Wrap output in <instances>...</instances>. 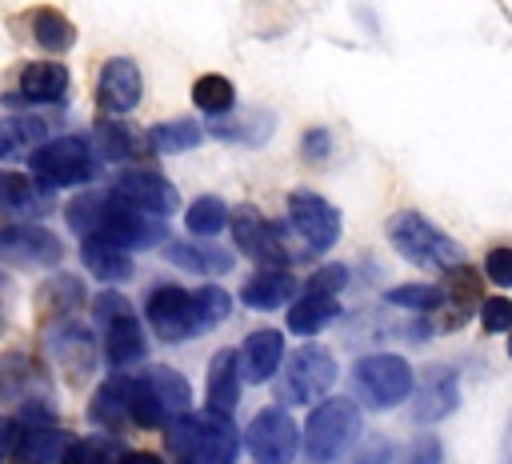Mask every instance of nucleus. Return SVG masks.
Returning a JSON list of instances; mask_svg holds the SVG:
<instances>
[{
	"instance_id": "nucleus-31",
	"label": "nucleus",
	"mask_w": 512,
	"mask_h": 464,
	"mask_svg": "<svg viewBox=\"0 0 512 464\" xmlns=\"http://www.w3.org/2000/svg\"><path fill=\"white\" fill-rule=\"evenodd\" d=\"M32 36H36V44L48 48V52H68V48L76 44V28H72L60 12H52V8H36V12H32Z\"/></svg>"
},
{
	"instance_id": "nucleus-43",
	"label": "nucleus",
	"mask_w": 512,
	"mask_h": 464,
	"mask_svg": "<svg viewBox=\"0 0 512 464\" xmlns=\"http://www.w3.org/2000/svg\"><path fill=\"white\" fill-rule=\"evenodd\" d=\"M408 464H440V440L436 436H416L408 448Z\"/></svg>"
},
{
	"instance_id": "nucleus-46",
	"label": "nucleus",
	"mask_w": 512,
	"mask_h": 464,
	"mask_svg": "<svg viewBox=\"0 0 512 464\" xmlns=\"http://www.w3.org/2000/svg\"><path fill=\"white\" fill-rule=\"evenodd\" d=\"M116 464H164L156 452H124Z\"/></svg>"
},
{
	"instance_id": "nucleus-45",
	"label": "nucleus",
	"mask_w": 512,
	"mask_h": 464,
	"mask_svg": "<svg viewBox=\"0 0 512 464\" xmlns=\"http://www.w3.org/2000/svg\"><path fill=\"white\" fill-rule=\"evenodd\" d=\"M324 152H328V132H308L304 156H324Z\"/></svg>"
},
{
	"instance_id": "nucleus-26",
	"label": "nucleus",
	"mask_w": 512,
	"mask_h": 464,
	"mask_svg": "<svg viewBox=\"0 0 512 464\" xmlns=\"http://www.w3.org/2000/svg\"><path fill=\"white\" fill-rule=\"evenodd\" d=\"M20 92L28 100H60L68 92V68L40 60V64H24L20 72Z\"/></svg>"
},
{
	"instance_id": "nucleus-11",
	"label": "nucleus",
	"mask_w": 512,
	"mask_h": 464,
	"mask_svg": "<svg viewBox=\"0 0 512 464\" xmlns=\"http://www.w3.org/2000/svg\"><path fill=\"white\" fill-rule=\"evenodd\" d=\"M288 216H292V228L304 236V244L312 252H328L340 240V212L316 192H292L288 196Z\"/></svg>"
},
{
	"instance_id": "nucleus-21",
	"label": "nucleus",
	"mask_w": 512,
	"mask_h": 464,
	"mask_svg": "<svg viewBox=\"0 0 512 464\" xmlns=\"http://www.w3.org/2000/svg\"><path fill=\"white\" fill-rule=\"evenodd\" d=\"M292 288H296V284H292V276H288L284 268H264V272H256V276L244 280L240 300H244L248 308H256V312H272V308L288 304Z\"/></svg>"
},
{
	"instance_id": "nucleus-42",
	"label": "nucleus",
	"mask_w": 512,
	"mask_h": 464,
	"mask_svg": "<svg viewBox=\"0 0 512 464\" xmlns=\"http://www.w3.org/2000/svg\"><path fill=\"white\" fill-rule=\"evenodd\" d=\"M484 276L496 288H512V248H492L484 256Z\"/></svg>"
},
{
	"instance_id": "nucleus-20",
	"label": "nucleus",
	"mask_w": 512,
	"mask_h": 464,
	"mask_svg": "<svg viewBox=\"0 0 512 464\" xmlns=\"http://www.w3.org/2000/svg\"><path fill=\"white\" fill-rule=\"evenodd\" d=\"M80 260L88 264V272H92L96 280H108V284L132 276L128 248H120V244H112V240H104V236H84V244H80Z\"/></svg>"
},
{
	"instance_id": "nucleus-32",
	"label": "nucleus",
	"mask_w": 512,
	"mask_h": 464,
	"mask_svg": "<svg viewBox=\"0 0 512 464\" xmlns=\"http://www.w3.org/2000/svg\"><path fill=\"white\" fill-rule=\"evenodd\" d=\"M148 140H152V148L156 152H188V148H196L200 140H204V132H200V124L196 120H164V124H156L152 132H148Z\"/></svg>"
},
{
	"instance_id": "nucleus-1",
	"label": "nucleus",
	"mask_w": 512,
	"mask_h": 464,
	"mask_svg": "<svg viewBox=\"0 0 512 464\" xmlns=\"http://www.w3.org/2000/svg\"><path fill=\"white\" fill-rule=\"evenodd\" d=\"M68 224L72 232H84V236H104L120 248H152L160 236H164V224L152 220L148 212L132 208L124 196L116 192H88V196H76L68 204Z\"/></svg>"
},
{
	"instance_id": "nucleus-28",
	"label": "nucleus",
	"mask_w": 512,
	"mask_h": 464,
	"mask_svg": "<svg viewBox=\"0 0 512 464\" xmlns=\"http://www.w3.org/2000/svg\"><path fill=\"white\" fill-rule=\"evenodd\" d=\"M44 144V124L32 116H12L0 124V160H20L32 156Z\"/></svg>"
},
{
	"instance_id": "nucleus-29",
	"label": "nucleus",
	"mask_w": 512,
	"mask_h": 464,
	"mask_svg": "<svg viewBox=\"0 0 512 464\" xmlns=\"http://www.w3.org/2000/svg\"><path fill=\"white\" fill-rule=\"evenodd\" d=\"M88 416H92L96 424H104V428H124V424H132V416H128V384H124V380L100 384L96 396H92V404H88Z\"/></svg>"
},
{
	"instance_id": "nucleus-15",
	"label": "nucleus",
	"mask_w": 512,
	"mask_h": 464,
	"mask_svg": "<svg viewBox=\"0 0 512 464\" xmlns=\"http://www.w3.org/2000/svg\"><path fill=\"white\" fill-rule=\"evenodd\" d=\"M232 236H236V248L248 252L252 260H260V264H284L288 260V252L280 244V232L256 208H240L232 216Z\"/></svg>"
},
{
	"instance_id": "nucleus-37",
	"label": "nucleus",
	"mask_w": 512,
	"mask_h": 464,
	"mask_svg": "<svg viewBox=\"0 0 512 464\" xmlns=\"http://www.w3.org/2000/svg\"><path fill=\"white\" fill-rule=\"evenodd\" d=\"M124 384H128V416H132V424H140V428H156V424L164 420V408L156 404V396H152V388L144 384V376L124 380Z\"/></svg>"
},
{
	"instance_id": "nucleus-30",
	"label": "nucleus",
	"mask_w": 512,
	"mask_h": 464,
	"mask_svg": "<svg viewBox=\"0 0 512 464\" xmlns=\"http://www.w3.org/2000/svg\"><path fill=\"white\" fill-rule=\"evenodd\" d=\"M172 264L188 268V272H228L232 268V256L224 248H212V244H168L164 248Z\"/></svg>"
},
{
	"instance_id": "nucleus-12",
	"label": "nucleus",
	"mask_w": 512,
	"mask_h": 464,
	"mask_svg": "<svg viewBox=\"0 0 512 464\" xmlns=\"http://www.w3.org/2000/svg\"><path fill=\"white\" fill-rule=\"evenodd\" d=\"M64 244L44 224H12L0 228V260L8 264H60Z\"/></svg>"
},
{
	"instance_id": "nucleus-39",
	"label": "nucleus",
	"mask_w": 512,
	"mask_h": 464,
	"mask_svg": "<svg viewBox=\"0 0 512 464\" xmlns=\"http://www.w3.org/2000/svg\"><path fill=\"white\" fill-rule=\"evenodd\" d=\"M196 308H200V320H204V328H212V324L228 320V312H232V300H228V292H224V288H216V284H204V288L196 292Z\"/></svg>"
},
{
	"instance_id": "nucleus-3",
	"label": "nucleus",
	"mask_w": 512,
	"mask_h": 464,
	"mask_svg": "<svg viewBox=\"0 0 512 464\" xmlns=\"http://www.w3.org/2000/svg\"><path fill=\"white\" fill-rule=\"evenodd\" d=\"M388 240H392V248H396L404 260H412V264H420V268L452 272V268L464 264L460 244H456L452 236H444L436 224H428L420 212H400V216H392V220H388Z\"/></svg>"
},
{
	"instance_id": "nucleus-10",
	"label": "nucleus",
	"mask_w": 512,
	"mask_h": 464,
	"mask_svg": "<svg viewBox=\"0 0 512 464\" xmlns=\"http://www.w3.org/2000/svg\"><path fill=\"white\" fill-rule=\"evenodd\" d=\"M248 448H252L256 464H292V456L300 448L296 420L284 408L256 412L252 424H248Z\"/></svg>"
},
{
	"instance_id": "nucleus-5",
	"label": "nucleus",
	"mask_w": 512,
	"mask_h": 464,
	"mask_svg": "<svg viewBox=\"0 0 512 464\" xmlns=\"http://www.w3.org/2000/svg\"><path fill=\"white\" fill-rule=\"evenodd\" d=\"M28 164H32V176H40L44 184L72 188V184H84L96 176V148L84 136H60V140L40 144L28 156Z\"/></svg>"
},
{
	"instance_id": "nucleus-6",
	"label": "nucleus",
	"mask_w": 512,
	"mask_h": 464,
	"mask_svg": "<svg viewBox=\"0 0 512 464\" xmlns=\"http://www.w3.org/2000/svg\"><path fill=\"white\" fill-rule=\"evenodd\" d=\"M352 380L368 408H396L400 400L412 396V368H408V360H400L392 352H372V356L356 360Z\"/></svg>"
},
{
	"instance_id": "nucleus-16",
	"label": "nucleus",
	"mask_w": 512,
	"mask_h": 464,
	"mask_svg": "<svg viewBox=\"0 0 512 464\" xmlns=\"http://www.w3.org/2000/svg\"><path fill=\"white\" fill-rule=\"evenodd\" d=\"M68 448H72L68 432H60L52 424H28L12 440V460L16 464H64Z\"/></svg>"
},
{
	"instance_id": "nucleus-14",
	"label": "nucleus",
	"mask_w": 512,
	"mask_h": 464,
	"mask_svg": "<svg viewBox=\"0 0 512 464\" xmlns=\"http://www.w3.org/2000/svg\"><path fill=\"white\" fill-rule=\"evenodd\" d=\"M116 196H124L132 208H140V212H160V216H168L172 208H176V188L160 176V172H152V168H128V172H120L116 176Z\"/></svg>"
},
{
	"instance_id": "nucleus-25",
	"label": "nucleus",
	"mask_w": 512,
	"mask_h": 464,
	"mask_svg": "<svg viewBox=\"0 0 512 464\" xmlns=\"http://www.w3.org/2000/svg\"><path fill=\"white\" fill-rule=\"evenodd\" d=\"M444 292V300L452 304V312H448V320H444V332H452L460 320H468V312L480 304V280H476V272L472 268H452L448 272V284L440 288Z\"/></svg>"
},
{
	"instance_id": "nucleus-24",
	"label": "nucleus",
	"mask_w": 512,
	"mask_h": 464,
	"mask_svg": "<svg viewBox=\"0 0 512 464\" xmlns=\"http://www.w3.org/2000/svg\"><path fill=\"white\" fill-rule=\"evenodd\" d=\"M340 316V304H336V296H324V292H304L292 308H288V332H296V336H312V332H320L328 320H336Z\"/></svg>"
},
{
	"instance_id": "nucleus-44",
	"label": "nucleus",
	"mask_w": 512,
	"mask_h": 464,
	"mask_svg": "<svg viewBox=\"0 0 512 464\" xmlns=\"http://www.w3.org/2000/svg\"><path fill=\"white\" fill-rule=\"evenodd\" d=\"M352 464H392V444L388 440H368Z\"/></svg>"
},
{
	"instance_id": "nucleus-9",
	"label": "nucleus",
	"mask_w": 512,
	"mask_h": 464,
	"mask_svg": "<svg viewBox=\"0 0 512 464\" xmlns=\"http://www.w3.org/2000/svg\"><path fill=\"white\" fill-rule=\"evenodd\" d=\"M336 384V360L320 344H304L288 356V376H284V396L288 404H312Z\"/></svg>"
},
{
	"instance_id": "nucleus-35",
	"label": "nucleus",
	"mask_w": 512,
	"mask_h": 464,
	"mask_svg": "<svg viewBox=\"0 0 512 464\" xmlns=\"http://www.w3.org/2000/svg\"><path fill=\"white\" fill-rule=\"evenodd\" d=\"M92 136H96V140H92V148H96L104 160H128V156L140 148V144H136V136H132L124 124H112V120H100Z\"/></svg>"
},
{
	"instance_id": "nucleus-36",
	"label": "nucleus",
	"mask_w": 512,
	"mask_h": 464,
	"mask_svg": "<svg viewBox=\"0 0 512 464\" xmlns=\"http://www.w3.org/2000/svg\"><path fill=\"white\" fill-rule=\"evenodd\" d=\"M224 220H228V208H224V200H216V196H200V200H192V208L184 212V224H188L192 236H212V232L224 228Z\"/></svg>"
},
{
	"instance_id": "nucleus-47",
	"label": "nucleus",
	"mask_w": 512,
	"mask_h": 464,
	"mask_svg": "<svg viewBox=\"0 0 512 464\" xmlns=\"http://www.w3.org/2000/svg\"><path fill=\"white\" fill-rule=\"evenodd\" d=\"M12 452V424H0V460Z\"/></svg>"
},
{
	"instance_id": "nucleus-23",
	"label": "nucleus",
	"mask_w": 512,
	"mask_h": 464,
	"mask_svg": "<svg viewBox=\"0 0 512 464\" xmlns=\"http://www.w3.org/2000/svg\"><path fill=\"white\" fill-rule=\"evenodd\" d=\"M52 352H56L60 364H68V372H72L76 380H80V376L92 368V360H96L92 332L80 328V324H60L56 336H52Z\"/></svg>"
},
{
	"instance_id": "nucleus-13",
	"label": "nucleus",
	"mask_w": 512,
	"mask_h": 464,
	"mask_svg": "<svg viewBox=\"0 0 512 464\" xmlns=\"http://www.w3.org/2000/svg\"><path fill=\"white\" fill-rule=\"evenodd\" d=\"M140 96H144L140 68H136L128 56L104 60L100 80H96V100H100V108L112 112V116H124V112H132V108L140 104Z\"/></svg>"
},
{
	"instance_id": "nucleus-48",
	"label": "nucleus",
	"mask_w": 512,
	"mask_h": 464,
	"mask_svg": "<svg viewBox=\"0 0 512 464\" xmlns=\"http://www.w3.org/2000/svg\"><path fill=\"white\" fill-rule=\"evenodd\" d=\"M508 356H512V336H508Z\"/></svg>"
},
{
	"instance_id": "nucleus-19",
	"label": "nucleus",
	"mask_w": 512,
	"mask_h": 464,
	"mask_svg": "<svg viewBox=\"0 0 512 464\" xmlns=\"http://www.w3.org/2000/svg\"><path fill=\"white\" fill-rule=\"evenodd\" d=\"M240 400V356L232 348H220L208 364V412L228 416Z\"/></svg>"
},
{
	"instance_id": "nucleus-7",
	"label": "nucleus",
	"mask_w": 512,
	"mask_h": 464,
	"mask_svg": "<svg viewBox=\"0 0 512 464\" xmlns=\"http://www.w3.org/2000/svg\"><path fill=\"white\" fill-rule=\"evenodd\" d=\"M96 324L104 328V356L108 364L124 368L144 360V332L120 292H100L96 296Z\"/></svg>"
},
{
	"instance_id": "nucleus-22",
	"label": "nucleus",
	"mask_w": 512,
	"mask_h": 464,
	"mask_svg": "<svg viewBox=\"0 0 512 464\" xmlns=\"http://www.w3.org/2000/svg\"><path fill=\"white\" fill-rule=\"evenodd\" d=\"M0 212H12V216L48 212V188H44V184H36L32 176L0 172Z\"/></svg>"
},
{
	"instance_id": "nucleus-2",
	"label": "nucleus",
	"mask_w": 512,
	"mask_h": 464,
	"mask_svg": "<svg viewBox=\"0 0 512 464\" xmlns=\"http://www.w3.org/2000/svg\"><path fill=\"white\" fill-rule=\"evenodd\" d=\"M168 444L184 464H236L240 456L236 424L220 412H204V416L180 412L168 424Z\"/></svg>"
},
{
	"instance_id": "nucleus-18",
	"label": "nucleus",
	"mask_w": 512,
	"mask_h": 464,
	"mask_svg": "<svg viewBox=\"0 0 512 464\" xmlns=\"http://www.w3.org/2000/svg\"><path fill=\"white\" fill-rule=\"evenodd\" d=\"M456 404H460V380H456V372L452 368H432L424 376V384L416 388L412 416L420 424H432V420H444Z\"/></svg>"
},
{
	"instance_id": "nucleus-4",
	"label": "nucleus",
	"mask_w": 512,
	"mask_h": 464,
	"mask_svg": "<svg viewBox=\"0 0 512 464\" xmlns=\"http://www.w3.org/2000/svg\"><path fill=\"white\" fill-rule=\"evenodd\" d=\"M356 436H360V408L348 396H328L312 408L304 424V452L312 464H332L352 448Z\"/></svg>"
},
{
	"instance_id": "nucleus-8",
	"label": "nucleus",
	"mask_w": 512,
	"mask_h": 464,
	"mask_svg": "<svg viewBox=\"0 0 512 464\" xmlns=\"http://www.w3.org/2000/svg\"><path fill=\"white\" fill-rule=\"evenodd\" d=\"M144 316H148V324L156 328L160 340H188L196 332H208L204 320H200V308H196V292H184L176 284L152 288L148 304H144Z\"/></svg>"
},
{
	"instance_id": "nucleus-40",
	"label": "nucleus",
	"mask_w": 512,
	"mask_h": 464,
	"mask_svg": "<svg viewBox=\"0 0 512 464\" xmlns=\"http://www.w3.org/2000/svg\"><path fill=\"white\" fill-rule=\"evenodd\" d=\"M480 324H484V332H512V300L508 296H488L480 304Z\"/></svg>"
},
{
	"instance_id": "nucleus-27",
	"label": "nucleus",
	"mask_w": 512,
	"mask_h": 464,
	"mask_svg": "<svg viewBox=\"0 0 512 464\" xmlns=\"http://www.w3.org/2000/svg\"><path fill=\"white\" fill-rule=\"evenodd\" d=\"M144 384L152 388V396H156V404L164 408V416L188 412L192 388H188V380H184L180 372H172V368H148V372H144Z\"/></svg>"
},
{
	"instance_id": "nucleus-49",
	"label": "nucleus",
	"mask_w": 512,
	"mask_h": 464,
	"mask_svg": "<svg viewBox=\"0 0 512 464\" xmlns=\"http://www.w3.org/2000/svg\"><path fill=\"white\" fill-rule=\"evenodd\" d=\"M0 288H4V284H0ZM0 320H4V308H0Z\"/></svg>"
},
{
	"instance_id": "nucleus-33",
	"label": "nucleus",
	"mask_w": 512,
	"mask_h": 464,
	"mask_svg": "<svg viewBox=\"0 0 512 464\" xmlns=\"http://www.w3.org/2000/svg\"><path fill=\"white\" fill-rule=\"evenodd\" d=\"M192 100H196V108L200 112H208V116H220V112H232V104H236V88L224 80V76H200L196 84H192Z\"/></svg>"
},
{
	"instance_id": "nucleus-41",
	"label": "nucleus",
	"mask_w": 512,
	"mask_h": 464,
	"mask_svg": "<svg viewBox=\"0 0 512 464\" xmlns=\"http://www.w3.org/2000/svg\"><path fill=\"white\" fill-rule=\"evenodd\" d=\"M344 284H348V268H344V264H324V268H316V272L308 276L304 292H324V296H336Z\"/></svg>"
},
{
	"instance_id": "nucleus-17",
	"label": "nucleus",
	"mask_w": 512,
	"mask_h": 464,
	"mask_svg": "<svg viewBox=\"0 0 512 464\" xmlns=\"http://www.w3.org/2000/svg\"><path fill=\"white\" fill-rule=\"evenodd\" d=\"M240 376L244 380H252V384H264L276 368H280V360H284V332H276V328H256L244 344H240Z\"/></svg>"
},
{
	"instance_id": "nucleus-38",
	"label": "nucleus",
	"mask_w": 512,
	"mask_h": 464,
	"mask_svg": "<svg viewBox=\"0 0 512 464\" xmlns=\"http://www.w3.org/2000/svg\"><path fill=\"white\" fill-rule=\"evenodd\" d=\"M384 300H388V304H396V308H412V312H432V308H440L444 292H440L436 284H400V288H392V292H388Z\"/></svg>"
},
{
	"instance_id": "nucleus-34",
	"label": "nucleus",
	"mask_w": 512,
	"mask_h": 464,
	"mask_svg": "<svg viewBox=\"0 0 512 464\" xmlns=\"http://www.w3.org/2000/svg\"><path fill=\"white\" fill-rule=\"evenodd\" d=\"M80 296H84V288H80L76 276H52L40 288V312L44 316H64V312H72L80 304Z\"/></svg>"
}]
</instances>
